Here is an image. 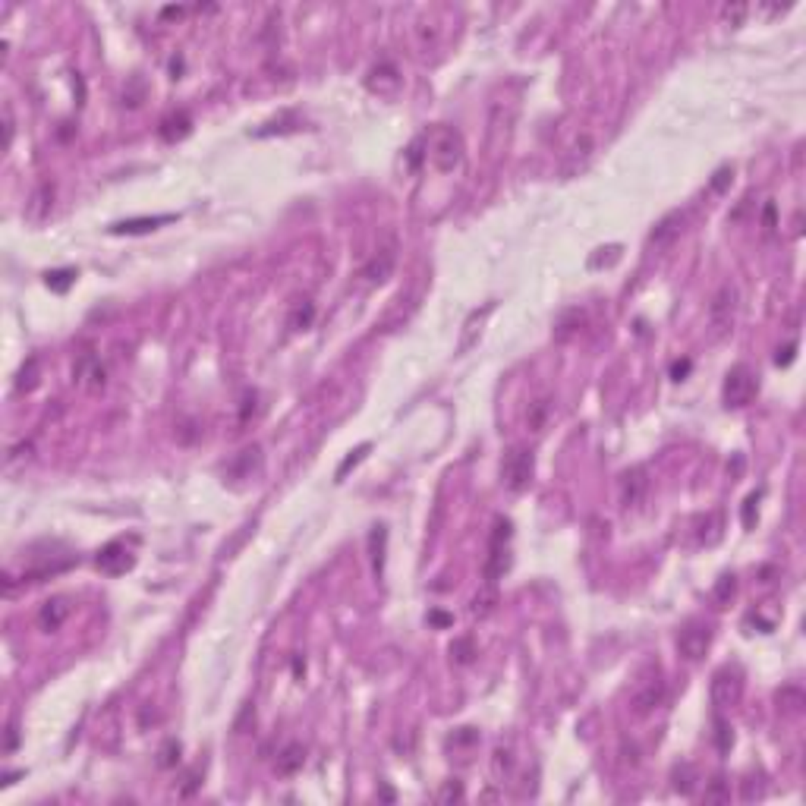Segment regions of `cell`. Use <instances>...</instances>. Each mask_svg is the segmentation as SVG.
I'll return each instance as SVG.
<instances>
[{"label":"cell","instance_id":"obj_1","mask_svg":"<svg viewBox=\"0 0 806 806\" xmlns=\"http://www.w3.org/2000/svg\"><path fill=\"white\" fill-rule=\"evenodd\" d=\"M428 157H432L435 171L451 173L454 167H460V161H463V136H460L457 130H451V126L435 130L432 142H428Z\"/></svg>","mask_w":806,"mask_h":806},{"label":"cell","instance_id":"obj_2","mask_svg":"<svg viewBox=\"0 0 806 806\" xmlns=\"http://www.w3.org/2000/svg\"><path fill=\"white\" fill-rule=\"evenodd\" d=\"M743 668L741 665H721L718 671L712 674V687H708V696H712V706L715 708H734L743 696Z\"/></svg>","mask_w":806,"mask_h":806},{"label":"cell","instance_id":"obj_3","mask_svg":"<svg viewBox=\"0 0 806 806\" xmlns=\"http://www.w3.org/2000/svg\"><path fill=\"white\" fill-rule=\"evenodd\" d=\"M756 391H759V378H756L753 369L743 366V362L731 366V372L724 375V387H721L724 403H728L731 410H741V407H747V403H753Z\"/></svg>","mask_w":806,"mask_h":806},{"label":"cell","instance_id":"obj_4","mask_svg":"<svg viewBox=\"0 0 806 806\" xmlns=\"http://www.w3.org/2000/svg\"><path fill=\"white\" fill-rule=\"evenodd\" d=\"M737 318V287L734 284H721L718 293L708 302V325H712V337L721 341L724 334H731Z\"/></svg>","mask_w":806,"mask_h":806},{"label":"cell","instance_id":"obj_5","mask_svg":"<svg viewBox=\"0 0 806 806\" xmlns=\"http://www.w3.org/2000/svg\"><path fill=\"white\" fill-rule=\"evenodd\" d=\"M511 520H495V532L488 542V557H486V580L498 583L507 571H511Z\"/></svg>","mask_w":806,"mask_h":806},{"label":"cell","instance_id":"obj_6","mask_svg":"<svg viewBox=\"0 0 806 806\" xmlns=\"http://www.w3.org/2000/svg\"><path fill=\"white\" fill-rule=\"evenodd\" d=\"M708 646H712V623L693 617V621H687L681 630H677V652H681L687 662H699V658L708 652Z\"/></svg>","mask_w":806,"mask_h":806},{"label":"cell","instance_id":"obj_7","mask_svg":"<svg viewBox=\"0 0 806 806\" xmlns=\"http://www.w3.org/2000/svg\"><path fill=\"white\" fill-rule=\"evenodd\" d=\"M662 702H665V681H662V671L656 668L649 677H642V681L633 687L630 712H633L636 718H646V715H652Z\"/></svg>","mask_w":806,"mask_h":806},{"label":"cell","instance_id":"obj_8","mask_svg":"<svg viewBox=\"0 0 806 806\" xmlns=\"http://www.w3.org/2000/svg\"><path fill=\"white\" fill-rule=\"evenodd\" d=\"M532 470H536V460H532V451H526V447H513L501 460V479H504V486L511 492H523L529 486Z\"/></svg>","mask_w":806,"mask_h":806},{"label":"cell","instance_id":"obj_9","mask_svg":"<svg viewBox=\"0 0 806 806\" xmlns=\"http://www.w3.org/2000/svg\"><path fill=\"white\" fill-rule=\"evenodd\" d=\"M95 564H98V571L107 573V577H120V573L132 571L136 555L126 548V538H114V542H107L104 548L95 555Z\"/></svg>","mask_w":806,"mask_h":806},{"label":"cell","instance_id":"obj_10","mask_svg":"<svg viewBox=\"0 0 806 806\" xmlns=\"http://www.w3.org/2000/svg\"><path fill=\"white\" fill-rule=\"evenodd\" d=\"M366 88L375 92L378 98H397V92L403 88V76H400V70L391 63V60H381V63H375L372 70H369Z\"/></svg>","mask_w":806,"mask_h":806},{"label":"cell","instance_id":"obj_11","mask_svg":"<svg viewBox=\"0 0 806 806\" xmlns=\"http://www.w3.org/2000/svg\"><path fill=\"white\" fill-rule=\"evenodd\" d=\"M683 224H687V211H671V215H665L662 221L652 227V233H649V246L652 249H668L671 243H674L677 236L683 233Z\"/></svg>","mask_w":806,"mask_h":806},{"label":"cell","instance_id":"obj_12","mask_svg":"<svg viewBox=\"0 0 806 806\" xmlns=\"http://www.w3.org/2000/svg\"><path fill=\"white\" fill-rule=\"evenodd\" d=\"M72 381H79L86 391H101L107 381V369L101 366V359L95 353H82L76 369H72Z\"/></svg>","mask_w":806,"mask_h":806},{"label":"cell","instance_id":"obj_13","mask_svg":"<svg viewBox=\"0 0 806 806\" xmlns=\"http://www.w3.org/2000/svg\"><path fill=\"white\" fill-rule=\"evenodd\" d=\"M66 617H70V602H66L63 596H54L38 608V627L45 630V633H54V630L63 627Z\"/></svg>","mask_w":806,"mask_h":806},{"label":"cell","instance_id":"obj_14","mask_svg":"<svg viewBox=\"0 0 806 806\" xmlns=\"http://www.w3.org/2000/svg\"><path fill=\"white\" fill-rule=\"evenodd\" d=\"M646 488H649V479H646V470L642 466H633V470H627L621 476V495H623V507H636L642 501V495H646Z\"/></svg>","mask_w":806,"mask_h":806},{"label":"cell","instance_id":"obj_15","mask_svg":"<svg viewBox=\"0 0 806 806\" xmlns=\"http://www.w3.org/2000/svg\"><path fill=\"white\" fill-rule=\"evenodd\" d=\"M394 262H397V252H394V246H387V249H378L372 258H369L366 268H362V277H366L369 284H385L387 277H391V271H394Z\"/></svg>","mask_w":806,"mask_h":806},{"label":"cell","instance_id":"obj_16","mask_svg":"<svg viewBox=\"0 0 806 806\" xmlns=\"http://www.w3.org/2000/svg\"><path fill=\"white\" fill-rule=\"evenodd\" d=\"M302 762H306V747L302 743H287V747L277 753V762H274V768H277V775H296L302 768Z\"/></svg>","mask_w":806,"mask_h":806},{"label":"cell","instance_id":"obj_17","mask_svg":"<svg viewBox=\"0 0 806 806\" xmlns=\"http://www.w3.org/2000/svg\"><path fill=\"white\" fill-rule=\"evenodd\" d=\"M189 130H192V120L186 111H177V114L161 120V139H164V142H180V139L189 136Z\"/></svg>","mask_w":806,"mask_h":806},{"label":"cell","instance_id":"obj_18","mask_svg":"<svg viewBox=\"0 0 806 806\" xmlns=\"http://www.w3.org/2000/svg\"><path fill=\"white\" fill-rule=\"evenodd\" d=\"M173 221V215H157V217H132V221H120L111 227V233H148V230L161 227V224Z\"/></svg>","mask_w":806,"mask_h":806},{"label":"cell","instance_id":"obj_19","mask_svg":"<svg viewBox=\"0 0 806 806\" xmlns=\"http://www.w3.org/2000/svg\"><path fill=\"white\" fill-rule=\"evenodd\" d=\"M258 463H262V447L252 444L230 463V476H249L252 470H258Z\"/></svg>","mask_w":806,"mask_h":806},{"label":"cell","instance_id":"obj_20","mask_svg":"<svg viewBox=\"0 0 806 806\" xmlns=\"http://www.w3.org/2000/svg\"><path fill=\"white\" fill-rule=\"evenodd\" d=\"M671 778H674V791H681L683 797H690V793L696 791V768L690 766V762H683V766H677Z\"/></svg>","mask_w":806,"mask_h":806},{"label":"cell","instance_id":"obj_21","mask_svg":"<svg viewBox=\"0 0 806 806\" xmlns=\"http://www.w3.org/2000/svg\"><path fill=\"white\" fill-rule=\"evenodd\" d=\"M385 538H387V532H385V526H375L372 529V536H369V545H372V564H375V573H385Z\"/></svg>","mask_w":806,"mask_h":806},{"label":"cell","instance_id":"obj_22","mask_svg":"<svg viewBox=\"0 0 806 806\" xmlns=\"http://www.w3.org/2000/svg\"><path fill=\"white\" fill-rule=\"evenodd\" d=\"M35 385H38V359H26V366L20 369V378H16V391L20 394H29L35 391Z\"/></svg>","mask_w":806,"mask_h":806},{"label":"cell","instance_id":"obj_23","mask_svg":"<svg viewBox=\"0 0 806 806\" xmlns=\"http://www.w3.org/2000/svg\"><path fill=\"white\" fill-rule=\"evenodd\" d=\"M734 592H737V577H734V573H721L718 583H715V589H712V598L718 605H728L731 598H734Z\"/></svg>","mask_w":806,"mask_h":806},{"label":"cell","instance_id":"obj_24","mask_svg":"<svg viewBox=\"0 0 806 806\" xmlns=\"http://www.w3.org/2000/svg\"><path fill=\"white\" fill-rule=\"evenodd\" d=\"M45 281H47V287H51V290H57V293H66V290L72 287V281H76V271H72V268L47 271Z\"/></svg>","mask_w":806,"mask_h":806},{"label":"cell","instance_id":"obj_25","mask_svg":"<svg viewBox=\"0 0 806 806\" xmlns=\"http://www.w3.org/2000/svg\"><path fill=\"white\" fill-rule=\"evenodd\" d=\"M180 753H183L180 741H167L164 747L157 750V766H161V768H173V766L180 762Z\"/></svg>","mask_w":806,"mask_h":806},{"label":"cell","instance_id":"obj_26","mask_svg":"<svg viewBox=\"0 0 806 806\" xmlns=\"http://www.w3.org/2000/svg\"><path fill=\"white\" fill-rule=\"evenodd\" d=\"M369 451H372V444H359V447H356V451H353V454H350V457H347V460H343V463H341V466H337V472H334V476H337V482H341V479H343V476H347V472H350V470H353V466H356V463H359V460H362V457H366V454H369Z\"/></svg>","mask_w":806,"mask_h":806},{"label":"cell","instance_id":"obj_27","mask_svg":"<svg viewBox=\"0 0 806 806\" xmlns=\"http://www.w3.org/2000/svg\"><path fill=\"white\" fill-rule=\"evenodd\" d=\"M545 416H548V400H536V403L529 407V416H526L532 432H538V428L545 426Z\"/></svg>","mask_w":806,"mask_h":806},{"label":"cell","instance_id":"obj_28","mask_svg":"<svg viewBox=\"0 0 806 806\" xmlns=\"http://www.w3.org/2000/svg\"><path fill=\"white\" fill-rule=\"evenodd\" d=\"M706 800L708 803H724V800H731V791H728V784H724V778H715L712 784L706 787Z\"/></svg>","mask_w":806,"mask_h":806},{"label":"cell","instance_id":"obj_29","mask_svg":"<svg viewBox=\"0 0 806 806\" xmlns=\"http://www.w3.org/2000/svg\"><path fill=\"white\" fill-rule=\"evenodd\" d=\"M721 13H724V22H728V26H741L743 16L750 13V7L747 3H731V7H724Z\"/></svg>","mask_w":806,"mask_h":806},{"label":"cell","instance_id":"obj_30","mask_svg":"<svg viewBox=\"0 0 806 806\" xmlns=\"http://www.w3.org/2000/svg\"><path fill=\"white\" fill-rule=\"evenodd\" d=\"M451 656L457 658L460 665H466V662H472V640H457L451 646Z\"/></svg>","mask_w":806,"mask_h":806},{"label":"cell","instance_id":"obj_31","mask_svg":"<svg viewBox=\"0 0 806 806\" xmlns=\"http://www.w3.org/2000/svg\"><path fill=\"white\" fill-rule=\"evenodd\" d=\"M715 741H718V750H721V753H728L731 743H734V737L728 734V724H724V721H715Z\"/></svg>","mask_w":806,"mask_h":806},{"label":"cell","instance_id":"obj_32","mask_svg":"<svg viewBox=\"0 0 806 806\" xmlns=\"http://www.w3.org/2000/svg\"><path fill=\"white\" fill-rule=\"evenodd\" d=\"M460 797H463V784H460V781H447L444 791L438 793L441 803H451V800H460Z\"/></svg>","mask_w":806,"mask_h":806},{"label":"cell","instance_id":"obj_33","mask_svg":"<svg viewBox=\"0 0 806 806\" xmlns=\"http://www.w3.org/2000/svg\"><path fill=\"white\" fill-rule=\"evenodd\" d=\"M605 252H608V256H596V258L589 262L592 268H602V265H614L617 258H621V246H608Z\"/></svg>","mask_w":806,"mask_h":806},{"label":"cell","instance_id":"obj_34","mask_svg":"<svg viewBox=\"0 0 806 806\" xmlns=\"http://www.w3.org/2000/svg\"><path fill=\"white\" fill-rule=\"evenodd\" d=\"M312 315H315L312 302H306V309H296V315H293V321H290V325H293V328H300V325L306 328L309 321H312Z\"/></svg>","mask_w":806,"mask_h":806},{"label":"cell","instance_id":"obj_35","mask_svg":"<svg viewBox=\"0 0 806 806\" xmlns=\"http://www.w3.org/2000/svg\"><path fill=\"white\" fill-rule=\"evenodd\" d=\"M16 743H20V728H16V721H10V724H7V743H3V753H13Z\"/></svg>","mask_w":806,"mask_h":806},{"label":"cell","instance_id":"obj_36","mask_svg":"<svg viewBox=\"0 0 806 806\" xmlns=\"http://www.w3.org/2000/svg\"><path fill=\"white\" fill-rule=\"evenodd\" d=\"M10 142H13V114L10 107H3V145L10 148Z\"/></svg>","mask_w":806,"mask_h":806},{"label":"cell","instance_id":"obj_37","mask_svg":"<svg viewBox=\"0 0 806 806\" xmlns=\"http://www.w3.org/2000/svg\"><path fill=\"white\" fill-rule=\"evenodd\" d=\"M793 353H797V343H787L784 350H778L775 362H778V366H791V362H793Z\"/></svg>","mask_w":806,"mask_h":806},{"label":"cell","instance_id":"obj_38","mask_svg":"<svg viewBox=\"0 0 806 806\" xmlns=\"http://www.w3.org/2000/svg\"><path fill=\"white\" fill-rule=\"evenodd\" d=\"M756 501H759V492L750 495L747 504H743V526H753V507H756Z\"/></svg>","mask_w":806,"mask_h":806},{"label":"cell","instance_id":"obj_39","mask_svg":"<svg viewBox=\"0 0 806 806\" xmlns=\"http://www.w3.org/2000/svg\"><path fill=\"white\" fill-rule=\"evenodd\" d=\"M687 372H690V359H681V362H674V366H671V378H674V381H681Z\"/></svg>","mask_w":806,"mask_h":806},{"label":"cell","instance_id":"obj_40","mask_svg":"<svg viewBox=\"0 0 806 806\" xmlns=\"http://www.w3.org/2000/svg\"><path fill=\"white\" fill-rule=\"evenodd\" d=\"M728 177H731V167H721V171L715 173V180H712V189H724V183H728Z\"/></svg>","mask_w":806,"mask_h":806},{"label":"cell","instance_id":"obj_41","mask_svg":"<svg viewBox=\"0 0 806 806\" xmlns=\"http://www.w3.org/2000/svg\"><path fill=\"white\" fill-rule=\"evenodd\" d=\"M428 621L438 623V627H447V623H451L454 617H451V614H441V611H432V614H428Z\"/></svg>","mask_w":806,"mask_h":806},{"label":"cell","instance_id":"obj_42","mask_svg":"<svg viewBox=\"0 0 806 806\" xmlns=\"http://www.w3.org/2000/svg\"><path fill=\"white\" fill-rule=\"evenodd\" d=\"M766 224H768V227H775V208H772V205L766 208Z\"/></svg>","mask_w":806,"mask_h":806}]
</instances>
